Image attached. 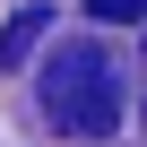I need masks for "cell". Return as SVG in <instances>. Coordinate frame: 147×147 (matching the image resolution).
Wrapping results in <instances>:
<instances>
[{"instance_id": "6da1fadb", "label": "cell", "mask_w": 147, "mask_h": 147, "mask_svg": "<svg viewBox=\"0 0 147 147\" xmlns=\"http://www.w3.org/2000/svg\"><path fill=\"white\" fill-rule=\"evenodd\" d=\"M35 95H43V121H52L61 138H121V121H130V104H121V69H113V52H104L95 35L43 52Z\"/></svg>"}, {"instance_id": "7a4b0ae2", "label": "cell", "mask_w": 147, "mask_h": 147, "mask_svg": "<svg viewBox=\"0 0 147 147\" xmlns=\"http://www.w3.org/2000/svg\"><path fill=\"white\" fill-rule=\"evenodd\" d=\"M43 18H52V9H18L9 26H0V69H26V61H35V35H43Z\"/></svg>"}, {"instance_id": "277c9868", "label": "cell", "mask_w": 147, "mask_h": 147, "mask_svg": "<svg viewBox=\"0 0 147 147\" xmlns=\"http://www.w3.org/2000/svg\"><path fill=\"white\" fill-rule=\"evenodd\" d=\"M138 87H147V61H138Z\"/></svg>"}, {"instance_id": "3957f363", "label": "cell", "mask_w": 147, "mask_h": 147, "mask_svg": "<svg viewBox=\"0 0 147 147\" xmlns=\"http://www.w3.org/2000/svg\"><path fill=\"white\" fill-rule=\"evenodd\" d=\"M87 18H104V26H130V18H147V0H87Z\"/></svg>"}]
</instances>
